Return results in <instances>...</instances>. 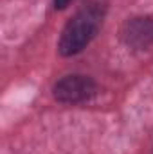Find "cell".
I'll use <instances>...</instances> for the list:
<instances>
[{"label":"cell","mask_w":153,"mask_h":154,"mask_svg":"<svg viewBox=\"0 0 153 154\" xmlns=\"http://www.w3.org/2000/svg\"><path fill=\"white\" fill-rule=\"evenodd\" d=\"M103 18H105V5L101 4H88L83 9H79L67 22L60 36L58 41L60 54L70 57L79 54L83 48H86V45L99 32Z\"/></svg>","instance_id":"obj_1"},{"label":"cell","mask_w":153,"mask_h":154,"mask_svg":"<svg viewBox=\"0 0 153 154\" xmlns=\"http://www.w3.org/2000/svg\"><path fill=\"white\" fill-rule=\"evenodd\" d=\"M97 91V84L92 77L81 75V74H72V75L61 77L54 88V99L63 104H79L88 99H92Z\"/></svg>","instance_id":"obj_2"},{"label":"cell","mask_w":153,"mask_h":154,"mask_svg":"<svg viewBox=\"0 0 153 154\" xmlns=\"http://www.w3.org/2000/svg\"><path fill=\"white\" fill-rule=\"evenodd\" d=\"M121 38L132 48H148L153 45V16H135L126 20L121 29Z\"/></svg>","instance_id":"obj_3"},{"label":"cell","mask_w":153,"mask_h":154,"mask_svg":"<svg viewBox=\"0 0 153 154\" xmlns=\"http://www.w3.org/2000/svg\"><path fill=\"white\" fill-rule=\"evenodd\" d=\"M70 4V0H54V7L56 9H65Z\"/></svg>","instance_id":"obj_4"}]
</instances>
